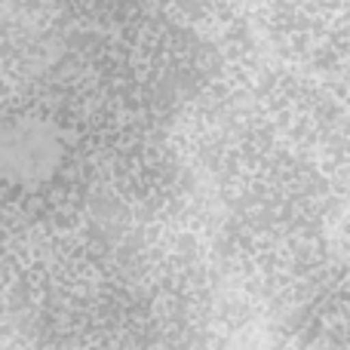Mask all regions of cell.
I'll list each match as a JSON object with an SVG mask.
<instances>
[{"mask_svg":"<svg viewBox=\"0 0 350 350\" xmlns=\"http://www.w3.org/2000/svg\"><path fill=\"white\" fill-rule=\"evenodd\" d=\"M323 3H326V6H338L341 0H323Z\"/></svg>","mask_w":350,"mask_h":350,"instance_id":"6da1fadb","label":"cell"},{"mask_svg":"<svg viewBox=\"0 0 350 350\" xmlns=\"http://www.w3.org/2000/svg\"><path fill=\"white\" fill-rule=\"evenodd\" d=\"M286 3H298V0H286Z\"/></svg>","mask_w":350,"mask_h":350,"instance_id":"7a4b0ae2","label":"cell"}]
</instances>
